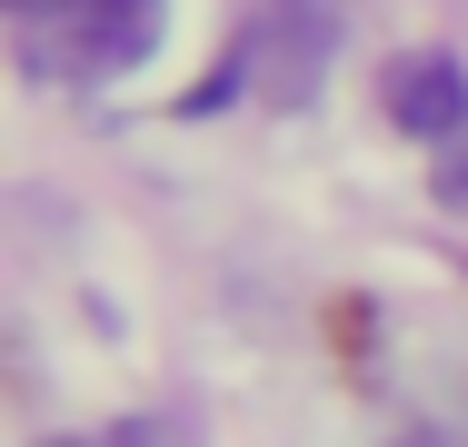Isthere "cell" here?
Masks as SVG:
<instances>
[{
	"instance_id": "1",
	"label": "cell",
	"mask_w": 468,
	"mask_h": 447,
	"mask_svg": "<svg viewBox=\"0 0 468 447\" xmlns=\"http://www.w3.org/2000/svg\"><path fill=\"white\" fill-rule=\"evenodd\" d=\"M40 80H120L160 40V0H0Z\"/></svg>"
},
{
	"instance_id": "2",
	"label": "cell",
	"mask_w": 468,
	"mask_h": 447,
	"mask_svg": "<svg viewBox=\"0 0 468 447\" xmlns=\"http://www.w3.org/2000/svg\"><path fill=\"white\" fill-rule=\"evenodd\" d=\"M378 99H388V120H399L409 140H459L468 130V80L449 60H399Z\"/></svg>"
},
{
	"instance_id": "3",
	"label": "cell",
	"mask_w": 468,
	"mask_h": 447,
	"mask_svg": "<svg viewBox=\"0 0 468 447\" xmlns=\"http://www.w3.org/2000/svg\"><path fill=\"white\" fill-rule=\"evenodd\" d=\"M439 199H459V209H468V130H459V140H439Z\"/></svg>"
}]
</instances>
